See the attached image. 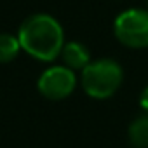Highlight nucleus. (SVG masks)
<instances>
[{
    "label": "nucleus",
    "mask_w": 148,
    "mask_h": 148,
    "mask_svg": "<svg viewBox=\"0 0 148 148\" xmlns=\"http://www.w3.org/2000/svg\"><path fill=\"white\" fill-rule=\"evenodd\" d=\"M18 38L21 49L38 61H54L66 44L59 21L49 14L28 16L18 30Z\"/></svg>",
    "instance_id": "f257e3e1"
},
{
    "label": "nucleus",
    "mask_w": 148,
    "mask_h": 148,
    "mask_svg": "<svg viewBox=\"0 0 148 148\" xmlns=\"http://www.w3.org/2000/svg\"><path fill=\"white\" fill-rule=\"evenodd\" d=\"M122 80H124L122 66L110 58L91 61L82 70L80 77L82 89L86 91L87 96L94 99L112 98L122 86Z\"/></svg>",
    "instance_id": "f03ea898"
},
{
    "label": "nucleus",
    "mask_w": 148,
    "mask_h": 148,
    "mask_svg": "<svg viewBox=\"0 0 148 148\" xmlns=\"http://www.w3.org/2000/svg\"><path fill=\"white\" fill-rule=\"evenodd\" d=\"M113 32L125 47H148V9H129L120 12L113 23Z\"/></svg>",
    "instance_id": "7ed1b4c3"
},
{
    "label": "nucleus",
    "mask_w": 148,
    "mask_h": 148,
    "mask_svg": "<svg viewBox=\"0 0 148 148\" xmlns=\"http://www.w3.org/2000/svg\"><path fill=\"white\" fill-rule=\"evenodd\" d=\"M77 86V77L75 71L70 70L64 64H58V66H51L47 68L40 79H38V92L51 101H59L68 98L73 89Z\"/></svg>",
    "instance_id": "20e7f679"
},
{
    "label": "nucleus",
    "mask_w": 148,
    "mask_h": 148,
    "mask_svg": "<svg viewBox=\"0 0 148 148\" xmlns=\"http://www.w3.org/2000/svg\"><path fill=\"white\" fill-rule=\"evenodd\" d=\"M61 59H63L64 66H68L73 71L84 70L91 63V52L80 42H68V44H64V47L61 51Z\"/></svg>",
    "instance_id": "39448f33"
},
{
    "label": "nucleus",
    "mask_w": 148,
    "mask_h": 148,
    "mask_svg": "<svg viewBox=\"0 0 148 148\" xmlns=\"http://www.w3.org/2000/svg\"><path fill=\"white\" fill-rule=\"evenodd\" d=\"M129 141L134 148H148V113L132 120L129 125Z\"/></svg>",
    "instance_id": "423d86ee"
},
{
    "label": "nucleus",
    "mask_w": 148,
    "mask_h": 148,
    "mask_svg": "<svg viewBox=\"0 0 148 148\" xmlns=\"http://www.w3.org/2000/svg\"><path fill=\"white\" fill-rule=\"evenodd\" d=\"M21 51L19 38L9 33H0V63H11Z\"/></svg>",
    "instance_id": "0eeeda50"
},
{
    "label": "nucleus",
    "mask_w": 148,
    "mask_h": 148,
    "mask_svg": "<svg viewBox=\"0 0 148 148\" xmlns=\"http://www.w3.org/2000/svg\"><path fill=\"white\" fill-rule=\"evenodd\" d=\"M139 106L145 113H148V87H145L141 91V96H139Z\"/></svg>",
    "instance_id": "6e6552de"
}]
</instances>
